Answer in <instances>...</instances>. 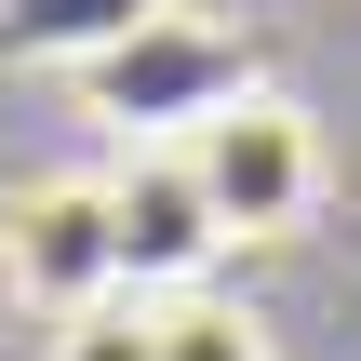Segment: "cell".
<instances>
[{
	"label": "cell",
	"mask_w": 361,
	"mask_h": 361,
	"mask_svg": "<svg viewBox=\"0 0 361 361\" xmlns=\"http://www.w3.org/2000/svg\"><path fill=\"white\" fill-rule=\"evenodd\" d=\"M174 161H188V188H201V214H214L228 241H281V228H308V201H322V121H308L295 94H268V80H228V94L174 134Z\"/></svg>",
	"instance_id": "cell-1"
},
{
	"label": "cell",
	"mask_w": 361,
	"mask_h": 361,
	"mask_svg": "<svg viewBox=\"0 0 361 361\" xmlns=\"http://www.w3.org/2000/svg\"><path fill=\"white\" fill-rule=\"evenodd\" d=\"M0 295L27 322H94L121 308V228H107V174H27L0 201Z\"/></svg>",
	"instance_id": "cell-2"
},
{
	"label": "cell",
	"mask_w": 361,
	"mask_h": 361,
	"mask_svg": "<svg viewBox=\"0 0 361 361\" xmlns=\"http://www.w3.org/2000/svg\"><path fill=\"white\" fill-rule=\"evenodd\" d=\"M107 228H121V295H201V268L228 255V228L201 214V188H188V161L174 147H134L121 174H107Z\"/></svg>",
	"instance_id": "cell-3"
},
{
	"label": "cell",
	"mask_w": 361,
	"mask_h": 361,
	"mask_svg": "<svg viewBox=\"0 0 361 361\" xmlns=\"http://www.w3.org/2000/svg\"><path fill=\"white\" fill-rule=\"evenodd\" d=\"M134 27H161V0H0V40L40 67H107Z\"/></svg>",
	"instance_id": "cell-4"
},
{
	"label": "cell",
	"mask_w": 361,
	"mask_h": 361,
	"mask_svg": "<svg viewBox=\"0 0 361 361\" xmlns=\"http://www.w3.org/2000/svg\"><path fill=\"white\" fill-rule=\"evenodd\" d=\"M147 335H161V361H281V335H268V308H241V295H161L147 308Z\"/></svg>",
	"instance_id": "cell-5"
},
{
	"label": "cell",
	"mask_w": 361,
	"mask_h": 361,
	"mask_svg": "<svg viewBox=\"0 0 361 361\" xmlns=\"http://www.w3.org/2000/svg\"><path fill=\"white\" fill-rule=\"evenodd\" d=\"M54 361H161V335H147V295H121V308L67 322V335H54Z\"/></svg>",
	"instance_id": "cell-6"
}]
</instances>
